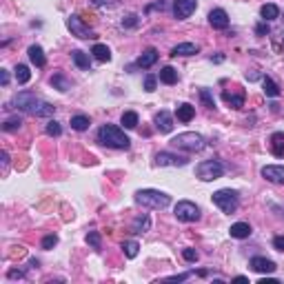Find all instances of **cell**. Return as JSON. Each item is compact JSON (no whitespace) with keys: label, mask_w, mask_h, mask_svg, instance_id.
Wrapping results in <instances>:
<instances>
[{"label":"cell","mask_w":284,"mask_h":284,"mask_svg":"<svg viewBox=\"0 0 284 284\" xmlns=\"http://www.w3.org/2000/svg\"><path fill=\"white\" fill-rule=\"evenodd\" d=\"M213 204L220 207L224 213H235L240 207V195L233 189H220L213 193Z\"/></svg>","instance_id":"cell-4"},{"label":"cell","mask_w":284,"mask_h":284,"mask_svg":"<svg viewBox=\"0 0 284 284\" xmlns=\"http://www.w3.org/2000/svg\"><path fill=\"white\" fill-rule=\"evenodd\" d=\"M155 122V129H158L160 133H171L173 131V115L169 113V111H158L153 118Z\"/></svg>","instance_id":"cell-12"},{"label":"cell","mask_w":284,"mask_h":284,"mask_svg":"<svg viewBox=\"0 0 284 284\" xmlns=\"http://www.w3.org/2000/svg\"><path fill=\"white\" fill-rule=\"evenodd\" d=\"M233 282H247V278H244V275H238V278H233Z\"/></svg>","instance_id":"cell-49"},{"label":"cell","mask_w":284,"mask_h":284,"mask_svg":"<svg viewBox=\"0 0 284 284\" xmlns=\"http://www.w3.org/2000/svg\"><path fill=\"white\" fill-rule=\"evenodd\" d=\"M120 122L124 124V129H136L138 127V113L136 111H124L122 118H120Z\"/></svg>","instance_id":"cell-32"},{"label":"cell","mask_w":284,"mask_h":284,"mask_svg":"<svg viewBox=\"0 0 284 284\" xmlns=\"http://www.w3.org/2000/svg\"><path fill=\"white\" fill-rule=\"evenodd\" d=\"M91 2H93V4H96V7H100V4H105V2H106V0H91Z\"/></svg>","instance_id":"cell-50"},{"label":"cell","mask_w":284,"mask_h":284,"mask_svg":"<svg viewBox=\"0 0 284 284\" xmlns=\"http://www.w3.org/2000/svg\"><path fill=\"white\" fill-rule=\"evenodd\" d=\"M138 248H140V244H138L136 240H127V242H122V251H124V255H127L129 260H133V257L138 255Z\"/></svg>","instance_id":"cell-33"},{"label":"cell","mask_w":284,"mask_h":284,"mask_svg":"<svg viewBox=\"0 0 284 284\" xmlns=\"http://www.w3.org/2000/svg\"><path fill=\"white\" fill-rule=\"evenodd\" d=\"M71 58H73V62H75V67L78 69H82V71H87L89 67H91V62H89V56L84 51H80V49H75V51H71Z\"/></svg>","instance_id":"cell-24"},{"label":"cell","mask_w":284,"mask_h":284,"mask_svg":"<svg viewBox=\"0 0 284 284\" xmlns=\"http://www.w3.org/2000/svg\"><path fill=\"white\" fill-rule=\"evenodd\" d=\"M0 82H2V87H7V84H9V71L0 69Z\"/></svg>","instance_id":"cell-45"},{"label":"cell","mask_w":284,"mask_h":284,"mask_svg":"<svg viewBox=\"0 0 284 284\" xmlns=\"http://www.w3.org/2000/svg\"><path fill=\"white\" fill-rule=\"evenodd\" d=\"M7 275H9V280H16V278L20 280V278H25V271H16V269H11Z\"/></svg>","instance_id":"cell-44"},{"label":"cell","mask_w":284,"mask_h":284,"mask_svg":"<svg viewBox=\"0 0 284 284\" xmlns=\"http://www.w3.org/2000/svg\"><path fill=\"white\" fill-rule=\"evenodd\" d=\"M149 226H151L149 215H138L136 220L131 222V231H133V233H144V231H149Z\"/></svg>","instance_id":"cell-25"},{"label":"cell","mask_w":284,"mask_h":284,"mask_svg":"<svg viewBox=\"0 0 284 284\" xmlns=\"http://www.w3.org/2000/svg\"><path fill=\"white\" fill-rule=\"evenodd\" d=\"M87 244L91 248H96V251H100V247H102L100 233H98V231H89V233H87Z\"/></svg>","instance_id":"cell-35"},{"label":"cell","mask_w":284,"mask_h":284,"mask_svg":"<svg viewBox=\"0 0 284 284\" xmlns=\"http://www.w3.org/2000/svg\"><path fill=\"white\" fill-rule=\"evenodd\" d=\"M222 98L226 100V105H229L231 109H242V106H244V91H242V89L224 91V93H222Z\"/></svg>","instance_id":"cell-15"},{"label":"cell","mask_w":284,"mask_h":284,"mask_svg":"<svg viewBox=\"0 0 284 284\" xmlns=\"http://www.w3.org/2000/svg\"><path fill=\"white\" fill-rule=\"evenodd\" d=\"M0 158H2V164L7 167V164H9V153H7V151H2V153H0Z\"/></svg>","instance_id":"cell-47"},{"label":"cell","mask_w":284,"mask_h":284,"mask_svg":"<svg viewBox=\"0 0 284 284\" xmlns=\"http://www.w3.org/2000/svg\"><path fill=\"white\" fill-rule=\"evenodd\" d=\"M51 87L58 89V91H69L71 82L65 78V73H53L51 75Z\"/></svg>","instance_id":"cell-28"},{"label":"cell","mask_w":284,"mask_h":284,"mask_svg":"<svg viewBox=\"0 0 284 284\" xmlns=\"http://www.w3.org/2000/svg\"><path fill=\"white\" fill-rule=\"evenodd\" d=\"M91 53H93V58L96 60H100V62H109L111 60V51H109V47L106 44H93V49H91Z\"/></svg>","instance_id":"cell-23"},{"label":"cell","mask_w":284,"mask_h":284,"mask_svg":"<svg viewBox=\"0 0 284 284\" xmlns=\"http://www.w3.org/2000/svg\"><path fill=\"white\" fill-rule=\"evenodd\" d=\"M71 129H73V131H87V129H89V118H87V115H82V113L73 115V118H71Z\"/></svg>","instance_id":"cell-30"},{"label":"cell","mask_w":284,"mask_h":284,"mask_svg":"<svg viewBox=\"0 0 284 284\" xmlns=\"http://www.w3.org/2000/svg\"><path fill=\"white\" fill-rule=\"evenodd\" d=\"M155 82H158V78H155V75L153 73H149V75H146V78H144V91H155Z\"/></svg>","instance_id":"cell-39"},{"label":"cell","mask_w":284,"mask_h":284,"mask_svg":"<svg viewBox=\"0 0 284 284\" xmlns=\"http://www.w3.org/2000/svg\"><path fill=\"white\" fill-rule=\"evenodd\" d=\"M195 176L200 178L202 182H211V180H217V178L224 176V167H222L217 160H204L195 167Z\"/></svg>","instance_id":"cell-5"},{"label":"cell","mask_w":284,"mask_h":284,"mask_svg":"<svg viewBox=\"0 0 284 284\" xmlns=\"http://www.w3.org/2000/svg\"><path fill=\"white\" fill-rule=\"evenodd\" d=\"M44 131H47V136H51V138H58L62 133V127L60 124L56 122V120H51V122L47 124V129H44Z\"/></svg>","instance_id":"cell-37"},{"label":"cell","mask_w":284,"mask_h":284,"mask_svg":"<svg viewBox=\"0 0 284 284\" xmlns=\"http://www.w3.org/2000/svg\"><path fill=\"white\" fill-rule=\"evenodd\" d=\"M13 73H16L18 84H27L31 80V71H29V67H27V65H18Z\"/></svg>","instance_id":"cell-31"},{"label":"cell","mask_w":284,"mask_h":284,"mask_svg":"<svg viewBox=\"0 0 284 284\" xmlns=\"http://www.w3.org/2000/svg\"><path fill=\"white\" fill-rule=\"evenodd\" d=\"M176 115H178V120H180V122H191V120H193V115H195V109L189 105V102H182V105H178Z\"/></svg>","instance_id":"cell-20"},{"label":"cell","mask_w":284,"mask_h":284,"mask_svg":"<svg viewBox=\"0 0 284 284\" xmlns=\"http://www.w3.org/2000/svg\"><path fill=\"white\" fill-rule=\"evenodd\" d=\"M20 124H22V120L18 118V115H13V118H7V120L2 122V131H7V133L18 131V129H20Z\"/></svg>","instance_id":"cell-34"},{"label":"cell","mask_w":284,"mask_h":284,"mask_svg":"<svg viewBox=\"0 0 284 284\" xmlns=\"http://www.w3.org/2000/svg\"><path fill=\"white\" fill-rule=\"evenodd\" d=\"M176 217L180 222H195L200 220V209L195 207L193 202H189V200H182V202L176 204Z\"/></svg>","instance_id":"cell-6"},{"label":"cell","mask_w":284,"mask_h":284,"mask_svg":"<svg viewBox=\"0 0 284 284\" xmlns=\"http://www.w3.org/2000/svg\"><path fill=\"white\" fill-rule=\"evenodd\" d=\"M262 87H264V93L269 98H278L280 96V87L275 84L273 78H269V75H264V78H262Z\"/></svg>","instance_id":"cell-27"},{"label":"cell","mask_w":284,"mask_h":284,"mask_svg":"<svg viewBox=\"0 0 284 284\" xmlns=\"http://www.w3.org/2000/svg\"><path fill=\"white\" fill-rule=\"evenodd\" d=\"M200 100H202V105L207 106V109H215V100H213L209 89H200Z\"/></svg>","instance_id":"cell-36"},{"label":"cell","mask_w":284,"mask_h":284,"mask_svg":"<svg viewBox=\"0 0 284 284\" xmlns=\"http://www.w3.org/2000/svg\"><path fill=\"white\" fill-rule=\"evenodd\" d=\"M251 269L255 271V273H273L278 266H275V262L273 260H266V257H262V255H255V257H251Z\"/></svg>","instance_id":"cell-13"},{"label":"cell","mask_w":284,"mask_h":284,"mask_svg":"<svg viewBox=\"0 0 284 284\" xmlns=\"http://www.w3.org/2000/svg\"><path fill=\"white\" fill-rule=\"evenodd\" d=\"M260 284H278V280H260Z\"/></svg>","instance_id":"cell-48"},{"label":"cell","mask_w":284,"mask_h":284,"mask_svg":"<svg viewBox=\"0 0 284 284\" xmlns=\"http://www.w3.org/2000/svg\"><path fill=\"white\" fill-rule=\"evenodd\" d=\"M155 62H158V51H155L153 47L146 49V51L138 58V67H142V69H149V67H153Z\"/></svg>","instance_id":"cell-19"},{"label":"cell","mask_w":284,"mask_h":284,"mask_svg":"<svg viewBox=\"0 0 284 284\" xmlns=\"http://www.w3.org/2000/svg\"><path fill=\"white\" fill-rule=\"evenodd\" d=\"M229 233H231V238H235V240H244L251 235V226H248L247 222H235V224H231Z\"/></svg>","instance_id":"cell-18"},{"label":"cell","mask_w":284,"mask_h":284,"mask_svg":"<svg viewBox=\"0 0 284 284\" xmlns=\"http://www.w3.org/2000/svg\"><path fill=\"white\" fill-rule=\"evenodd\" d=\"M200 51V47L198 44H193V42H180V44H176V47L171 49V56L176 58V56H193V53H198Z\"/></svg>","instance_id":"cell-17"},{"label":"cell","mask_w":284,"mask_h":284,"mask_svg":"<svg viewBox=\"0 0 284 284\" xmlns=\"http://www.w3.org/2000/svg\"><path fill=\"white\" fill-rule=\"evenodd\" d=\"M262 178L273 184H284V167L282 164H266L262 169Z\"/></svg>","instance_id":"cell-11"},{"label":"cell","mask_w":284,"mask_h":284,"mask_svg":"<svg viewBox=\"0 0 284 284\" xmlns=\"http://www.w3.org/2000/svg\"><path fill=\"white\" fill-rule=\"evenodd\" d=\"M98 142L109 149H129L131 146V140L124 136V131L115 124H102L98 129Z\"/></svg>","instance_id":"cell-1"},{"label":"cell","mask_w":284,"mask_h":284,"mask_svg":"<svg viewBox=\"0 0 284 284\" xmlns=\"http://www.w3.org/2000/svg\"><path fill=\"white\" fill-rule=\"evenodd\" d=\"M27 53H29V60L34 62L36 67H44V65H47V58H44L42 47H38V44H31Z\"/></svg>","instance_id":"cell-21"},{"label":"cell","mask_w":284,"mask_h":284,"mask_svg":"<svg viewBox=\"0 0 284 284\" xmlns=\"http://www.w3.org/2000/svg\"><path fill=\"white\" fill-rule=\"evenodd\" d=\"M189 275H191V273H182V275H171V278H169V280H178V282H182V280H186V278H189Z\"/></svg>","instance_id":"cell-46"},{"label":"cell","mask_w":284,"mask_h":284,"mask_svg":"<svg viewBox=\"0 0 284 284\" xmlns=\"http://www.w3.org/2000/svg\"><path fill=\"white\" fill-rule=\"evenodd\" d=\"M138 25V16L136 13H131V16L122 18V27H136Z\"/></svg>","instance_id":"cell-41"},{"label":"cell","mask_w":284,"mask_h":284,"mask_svg":"<svg viewBox=\"0 0 284 284\" xmlns=\"http://www.w3.org/2000/svg\"><path fill=\"white\" fill-rule=\"evenodd\" d=\"M171 144L176 146V149L195 153V151H202L204 146H207V140H204L200 133H195V131H184V133H178V136L171 140Z\"/></svg>","instance_id":"cell-3"},{"label":"cell","mask_w":284,"mask_h":284,"mask_svg":"<svg viewBox=\"0 0 284 284\" xmlns=\"http://www.w3.org/2000/svg\"><path fill=\"white\" fill-rule=\"evenodd\" d=\"M195 7H198V0H176L173 2V16L178 20H186L195 11Z\"/></svg>","instance_id":"cell-10"},{"label":"cell","mask_w":284,"mask_h":284,"mask_svg":"<svg viewBox=\"0 0 284 284\" xmlns=\"http://www.w3.org/2000/svg\"><path fill=\"white\" fill-rule=\"evenodd\" d=\"M67 27H69V31L75 36V38H82V40L84 38H96V34L89 29V25H84L80 16H69V18H67Z\"/></svg>","instance_id":"cell-8"},{"label":"cell","mask_w":284,"mask_h":284,"mask_svg":"<svg viewBox=\"0 0 284 284\" xmlns=\"http://www.w3.org/2000/svg\"><path fill=\"white\" fill-rule=\"evenodd\" d=\"M260 16H262V20H275V18H280V7L278 4H273V2H269V4H262V9H260Z\"/></svg>","instance_id":"cell-22"},{"label":"cell","mask_w":284,"mask_h":284,"mask_svg":"<svg viewBox=\"0 0 284 284\" xmlns=\"http://www.w3.org/2000/svg\"><path fill=\"white\" fill-rule=\"evenodd\" d=\"M56 113V106L49 105V102H42L40 100V105L34 109V115H38V118H49V115Z\"/></svg>","instance_id":"cell-29"},{"label":"cell","mask_w":284,"mask_h":284,"mask_svg":"<svg viewBox=\"0 0 284 284\" xmlns=\"http://www.w3.org/2000/svg\"><path fill=\"white\" fill-rule=\"evenodd\" d=\"M269 144H271V153H273L275 158H284V133L282 131L271 133Z\"/></svg>","instance_id":"cell-16"},{"label":"cell","mask_w":284,"mask_h":284,"mask_svg":"<svg viewBox=\"0 0 284 284\" xmlns=\"http://www.w3.org/2000/svg\"><path fill=\"white\" fill-rule=\"evenodd\" d=\"M160 82L176 84L178 82V71L173 69V67H162V69H160Z\"/></svg>","instance_id":"cell-26"},{"label":"cell","mask_w":284,"mask_h":284,"mask_svg":"<svg viewBox=\"0 0 284 284\" xmlns=\"http://www.w3.org/2000/svg\"><path fill=\"white\" fill-rule=\"evenodd\" d=\"M136 202L146 209H167L171 204V198L158 189H140L136 191Z\"/></svg>","instance_id":"cell-2"},{"label":"cell","mask_w":284,"mask_h":284,"mask_svg":"<svg viewBox=\"0 0 284 284\" xmlns=\"http://www.w3.org/2000/svg\"><path fill=\"white\" fill-rule=\"evenodd\" d=\"M209 25H211L213 29H226V27H229V13H226L224 9H211V13H209Z\"/></svg>","instance_id":"cell-14"},{"label":"cell","mask_w":284,"mask_h":284,"mask_svg":"<svg viewBox=\"0 0 284 284\" xmlns=\"http://www.w3.org/2000/svg\"><path fill=\"white\" fill-rule=\"evenodd\" d=\"M182 257H184L186 262H195L198 260V251H195V248H184V251H182Z\"/></svg>","instance_id":"cell-40"},{"label":"cell","mask_w":284,"mask_h":284,"mask_svg":"<svg viewBox=\"0 0 284 284\" xmlns=\"http://www.w3.org/2000/svg\"><path fill=\"white\" fill-rule=\"evenodd\" d=\"M38 105H40V100L34 91H20L16 98H13V106L20 111H27V113H34V109Z\"/></svg>","instance_id":"cell-7"},{"label":"cell","mask_w":284,"mask_h":284,"mask_svg":"<svg viewBox=\"0 0 284 284\" xmlns=\"http://www.w3.org/2000/svg\"><path fill=\"white\" fill-rule=\"evenodd\" d=\"M189 162L186 155H178V153H171V151H160L155 155V164L158 167H184Z\"/></svg>","instance_id":"cell-9"},{"label":"cell","mask_w":284,"mask_h":284,"mask_svg":"<svg viewBox=\"0 0 284 284\" xmlns=\"http://www.w3.org/2000/svg\"><path fill=\"white\" fill-rule=\"evenodd\" d=\"M56 244H58V238H56V235H44V238H42V248H44V251L53 248Z\"/></svg>","instance_id":"cell-38"},{"label":"cell","mask_w":284,"mask_h":284,"mask_svg":"<svg viewBox=\"0 0 284 284\" xmlns=\"http://www.w3.org/2000/svg\"><path fill=\"white\" fill-rule=\"evenodd\" d=\"M273 248H275V251H284V235H275V238H273Z\"/></svg>","instance_id":"cell-42"},{"label":"cell","mask_w":284,"mask_h":284,"mask_svg":"<svg viewBox=\"0 0 284 284\" xmlns=\"http://www.w3.org/2000/svg\"><path fill=\"white\" fill-rule=\"evenodd\" d=\"M255 34H257V36H266V34H269V25H266V20L260 22V25L255 27Z\"/></svg>","instance_id":"cell-43"}]
</instances>
